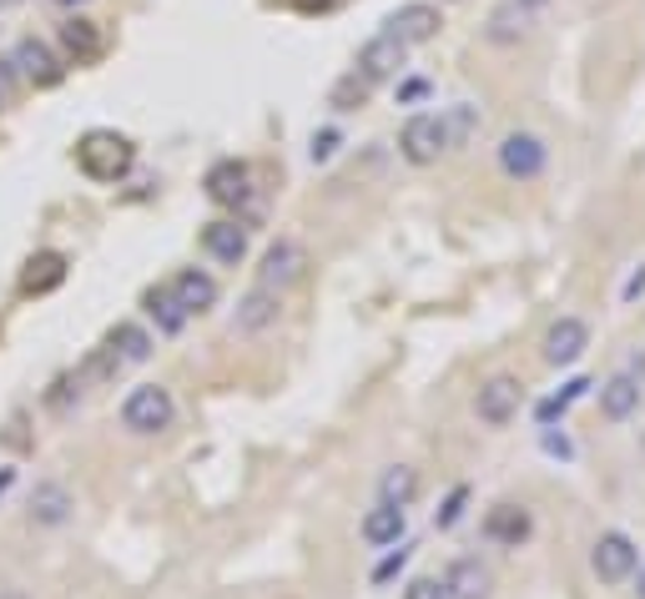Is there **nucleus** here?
Returning <instances> with one entry per match:
<instances>
[{
  "label": "nucleus",
  "mask_w": 645,
  "mask_h": 599,
  "mask_svg": "<svg viewBox=\"0 0 645 599\" xmlns=\"http://www.w3.org/2000/svg\"><path fill=\"white\" fill-rule=\"evenodd\" d=\"M137 162V146L121 131H87L77 142V166L91 182H121Z\"/></svg>",
  "instance_id": "nucleus-1"
},
{
  "label": "nucleus",
  "mask_w": 645,
  "mask_h": 599,
  "mask_svg": "<svg viewBox=\"0 0 645 599\" xmlns=\"http://www.w3.org/2000/svg\"><path fill=\"white\" fill-rule=\"evenodd\" d=\"M172 418H177V404H172V393H167L162 383H142V388H132L127 393V404H121V424L132 428V434H142V438L172 428Z\"/></svg>",
  "instance_id": "nucleus-2"
},
{
  "label": "nucleus",
  "mask_w": 645,
  "mask_h": 599,
  "mask_svg": "<svg viewBox=\"0 0 645 599\" xmlns=\"http://www.w3.org/2000/svg\"><path fill=\"white\" fill-rule=\"evenodd\" d=\"M399 152H404L414 166H434L439 156L449 152L444 116H434V111H419V116H409L404 121V136H399Z\"/></svg>",
  "instance_id": "nucleus-3"
},
{
  "label": "nucleus",
  "mask_w": 645,
  "mask_h": 599,
  "mask_svg": "<svg viewBox=\"0 0 645 599\" xmlns=\"http://www.w3.org/2000/svg\"><path fill=\"white\" fill-rule=\"evenodd\" d=\"M635 565H641V549H635L631 535H621V529H611V535L595 539L591 549V569L601 585H621V579L635 575Z\"/></svg>",
  "instance_id": "nucleus-4"
},
{
  "label": "nucleus",
  "mask_w": 645,
  "mask_h": 599,
  "mask_svg": "<svg viewBox=\"0 0 645 599\" xmlns=\"http://www.w3.org/2000/svg\"><path fill=\"white\" fill-rule=\"evenodd\" d=\"M520 404H525V388H520V378H510V373H494V378L480 383V393H474V414L490 428L510 424V418L520 414Z\"/></svg>",
  "instance_id": "nucleus-5"
},
{
  "label": "nucleus",
  "mask_w": 645,
  "mask_h": 599,
  "mask_svg": "<svg viewBox=\"0 0 645 599\" xmlns=\"http://www.w3.org/2000/svg\"><path fill=\"white\" fill-rule=\"evenodd\" d=\"M303 273H308V247H303L298 237H278L273 247L263 252V267H258V287H273V293H283V287H293Z\"/></svg>",
  "instance_id": "nucleus-6"
},
{
  "label": "nucleus",
  "mask_w": 645,
  "mask_h": 599,
  "mask_svg": "<svg viewBox=\"0 0 645 599\" xmlns=\"http://www.w3.org/2000/svg\"><path fill=\"white\" fill-rule=\"evenodd\" d=\"M550 152L540 136H530V131H514V136H504L500 142V166L504 176H514V182H535L540 172H545Z\"/></svg>",
  "instance_id": "nucleus-7"
},
{
  "label": "nucleus",
  "mask_w": 645,
  "mask_h": 599,
  "mask_svg": "<svg viewBox=\"0 0 645 599\" xmlns=\"http://www.w3.org/2000/svg\"><path fill=\"white\" fill-rule=\"evenodd\" d=\"M404 61H409V45L399 41V35L389 31V26H383V31L359 51V77L373 87V81H389V77H394V71H399Z\"/></svg>",
  "instance_id": "nucleus-8"
},
{
  "label": "nucleus",
  "mask_w": 645,
  "mask_h": 599,
  "mask_svg": "<svg viewBox=\"0 0 645 599\" xmlns=\"http://www.w3.org/2000/svg\"><path fill=\"white\" fill-rule=\"evenodd\" d=\"M283 317V293H273V287H252L248 297L238 303V313H232V333H242V338H258V333H268V327Z\"/></svg>",
  "instance_id": "nucleus-9"
},
{
  "label": "nucleus",
  "mask_w": 645,
  "mask_h": 599,
  "mask_svg": "<svg viewBox=\"0 0 645 599\" xmlns=\"http://www.w3.org/2000/svg\"><path fill=\"white\" fill-rule=\"evenodd\" d=\"M11 65H16V71H21L26 81H31V87H41V91H46V87H56V81L67 77V65H61V55H56L46 41H36V35H26V41L16 45Z\"/></svg>",
  "instance_id": "nucleus-10"
},
{
  "label": "nucleus",
  "mask_w": 645,
  "mask_h": 599,
  "mask_svg": "<svg viewBox=\"0 0 645 599\" xmlns=\"http://www.w3.org/2000/svg\"><path fill=\"white\" fill-rule=\"evenodd\" d=\"M31 524L36 529H61V524H71V514H77V499H71L67 484H56V479H41L31 489Z\"/></svg>",
  "instance_id": "nucleus-11"
},
{
  "label": "nucleus",
  "mask_w": 645,
  "mask_h": 599,
  "mask_svg": "<svg viewBox=\"0 0 645 599\" xmlns=\"http://www.w3.org/2000/svg\"><path fill=\"white\" fill-rule=\"evenodd\" d=\"M585 348H591V327L580 323V317H560V323L545 333V363L550 368H570V363H580Z\"/></svg>",
  "instance_id": "nucleus-12"
},
{
  "label": "nucleus",
  "mask_w": 645,
  "mask_h": 599,
  "mask_svg": "<svg viewBox=\"0 0 645 599\" xmlns=\"http://www.w3.org/2000/svg\"><path fill=\"white\" fill-rule=\"evenodd\" d=\"M208 196L218 202V207H242L252 196V172L248 162H218L208 172Z\"/></svg>",
  "instance_id": "nucleus-13"
},
{
  "label": "nucleus",
  "mask_w": 645,
  "mask_h": 599,
  "mask_svg": "<svg viewBox=\"0 0 645 599\" xmlns=\"http://www.w3.org/2000/svg\"><path fill=\"white\" fill-rule=\"evenodd\" d=\"M167 287H172V297L187 307V317H202L212 303H218V283H212L202 267H182V273H177Z\"/></svg>",
  "instance_id": "nucleus-14"
},
{
  "label": "nucleus",
  "mask_w": 645,
  "mask_h": 599,
  "mask_svg": "<svg viewBox=\"0 0 645 599\" xmlns=\"http://www.w3.org/2000/svg\"><path fill=\"white\" fill-rule=\"evenodd\" d=\"M202 247H208L212 262L238 267V262L248 257V227H238V222H208V227H202Z\"/></svg>",
  "instance_id": "nucleus-15"
},
{
  "label": "nucleus",
  "mask_w": 645,
  "mask_h": 599,
  "mask_svg": "<svg viewBox=\"0 0 645 599\" xmlns=\"http://www.w3.org/2000/svg\"><path fill=\"white\" fill-rule=\"evenodd\" d=\"M389 31H394L404 45L434 41V35H439V11H434V6H424V0H414V6H399V11L389 16Z\"/></svg>",
  "instance_id": "nucleus-16"
},
{
  "label": "nucleus",
  "mask_w": 645,
  "mask_h": 599,
  "mask_svg": "<svg viewBox=\"0 0 645 599\" xmlns=\"http://www.w3.org/2000/svg\"><path fill=\"white\" fill-rule=\"evenodd\" d=\"M641 388H645V383L635 378V373H615V378H605L601 383V414L615 418V424L631 418L635 408H641Z\"/></svg>",
  "instance_id": "nucleus-17"
},
{
  "label": "nucleus",
  "mask_w": 645,
  "mask_h": 599,
  "mask_svg": "<svg viewBox=\"0 0 645 599\" xmlns=\"http://www.w3.org/2000/svg\"><path fill=\"white\" fill-rule=\"evenodd\" d=\"M404 529H409V514L394 509V504H379V509L363 514V539H369L373 549L399 545V539H404Z\"/></svg>",
  "instance_id": "nucleus-18"
},
{
  "label": "nucleus",
  "mask_w": 645,
  "mask_h": 599,
  "mask_svg": "<svg viewBox=\"0 0 645 599\" xmlns=\"http://www.w3.org/2000/svg\"><path fill=\"white\" fill-rule=\"evenodd\" d=\"M107 348L117 353L121 368H132V363L152 358V333H147L142 323H117V327H111V338H107Z\"/></svg>",
  "instance_id": "nucleus-19"
},
{
  "label": "nucleus",
  "mask_w": 645,
  "mask_h": 599,
  "mask_svg": "<svg viewBox=\"0 0 645 599\" xmlns=\"http://www.w3.org/2000/svg\"><path fill=\"white\" fill-rule=\"evenodd\" d=\"M484 535L494 539V545H510V549H520L530 539V514L525 509H514V504H500V509L484 519Z\"/></svg>",
  "instance_id": "nucleus-20"
},
{
  "label": "nucleus",
  "mask_w": 645,
  "mask_h": 599,
  "mask_svg": "<svg viewBox=\"0 0 645 599\" xmlns=\"http://www.w3.org/2000/svg\"><path fill=\"white\" fill-rule=\"evenodd\" d=\"M61 45H67L71 61H97L101 55V31L97 21H87V16H71V21H61Z\"/></svg>",
  "instance_id": "nucleus-21"
},
{
  "label": "nucleus",
  "mask_w": 645,
  "mask_h": 599,
  "mask_svg": "<svg viewBox=\"0 0 645 599\" xmlns=\"http://www.w3.org/2000/svg\"><path fill=\"white\" fill-rule=\"evenodd\" d=\"M67 283V257L61 252H41V257L26 262V273H21V287L26 293H51V287Z\"/></svg>",
  "instance_id": "nucleus-22"
},
{
  "label": "nucleus",
  "mask_w": 645,
  "mask_h": 599,
  "mask_svg": "<svg viewBox=\"0 0 645 599\" xmlns=\"http://www.w3.org/2000/svg\"><path fill=\"white\" fill-rule=\"evenodd\" d=\"M449 595L454 599H484L490 595V569L480 565V559H460V565L449 569Z\"/></svg>",
  "instance_id": "nucleus-23"
},
{
  "label": "nucleus",
  "mask_w": 645,
  "mask_h": 599,
  "mask_svg": "<svg viewBox=\"0 0 645 599\" xmlns=\"http://www.w3.org/2000/svg\"><path fill=\"white\" fill-rule=\"evenodd\" d=\"M147 317H152L157 333H167V338L187 327V307L172 297V287H152V293H147Z\"/></svg>",
  "instance_id": "nucleus-24"
},
{
  "label": "nucleus",
  "mask_w": 645,
  "mask_h": 599,
  "mask_svg": "<svg viewBox=\"0 0 645 599\" xmlns=\"http://www.w3.org/2000/svg\"><path fill=\"white\" fill-rule=\"evenodd\" d=\"M419 494V474L409 464H394V469L379 479V504H394V509H409Z\"/></svg>",
  "instance_id": "nucleus-25"
},
{
  "label": "nucleus",
  "mask_w": 645,
  "mask_h": 599,
  "mask_svg": "<svg viewBox=\"0 0 645 599\" xmlns=\"http://www.w3.org/2000/svg\"><path fill=\"white\" fill-rule=\"evenodd\" d=\"M444 131H449V146H464L480 131V111L474 106H454V111H444Z\"/></svg>",
  "instance_id": "nucleus-26"
},
{
  "label": "nucleus",
  "mask_w": 645,
  "mask_h": 599,
  "mask_svg": "<svg viewBox=\"0 0 645 599\" xmlns=\"http://www.w3.org/2000/svg\"><path fill=\"white\" fill-rule=\"evenodd\" d=\"M363 97H369V81H363L359 71H353V77L343 81L339 91H333V106H339V111H353V106H363Z\"/></svg>",
  "instance_id": "nucleus-27"
},
{
  "label": "nucleus",
  "mask_w": 645,
  "mask_h": 599,
  "mask_svg": "<svg viewBox=\"0 0 645 599\" xmlns=\"http://www.w3.org/2000/svg\"><path fill=\"white\" fill-rule=\"evenodd\" d=\"M464 504H470V489H454V494H449V499H444V509L434 514V524H439V529H454V524L464 519Z\"/></svg>",
  "instance_id": "nucleus-28"
},
{
  "label": "nucleus",
  "mask_w": 645,
  "mask_h": 599,
  "mask_svg": "<svg viewBox=\"0 0 645 599\" xmlns=\"http://www.w3.org/2000/svg\"><path fill=\"white\" fill-rule=\"evenodd\" d=\"M404 599H454V595H449V585H444V579H429V575H419V579H409Z\"/></svg>",
  "instance_id": "nucleus-29"
},
{
  "label": "nucleus",
  "mask_w": 645,
  "mask_h": 599,
  "mask_svg": "<svg viewBox=\"0 0 645 599\" xmlns=\"http://www.w3.org/2000/svg\"><path fill=\"white\" fill-rule=\"evenodd\" d=\"M333 152H339V131H318V136H313V162H329Z\"/></svg>",
  "instance_id": "nucleus-30"
},
{
  "label": "nucleus",
  "mask_w": 645,
  "mask_h": 599,
  "mask_svg": "<svg viewBox=\"0 0 645 599\" xmlns=\"http://www.w3.org/2000/svg\"><path fill=\"white\" fill-rule=\"evenodd\" d=\"M404 559H409V549H399V555H389V559H383L379 569H373V579H379V585H383V579H394L399 569H404Z\"/></svg>",
  "instance_id": "nucleus-31"
},
{
  "label": "nucleus",
  "mask_w": 645,
  "mask_h": 599,
  "mask_svg": "<svg viewBox=\"0 0 645 599\" xmlns=\"http://www.w3.org/2000/svg\"><path fill=\"white\" fill-rule=\"evenodd\" d=\"M565 398H545V404H540V424L545 428H555V418H565Z\"/></svg>",
  "instance_id": "nucleus-32"
},
{
  "label": "nucleus",
  "mask_w": 645,
  "mask_h": 599,
  "mask_svg": "<svg viewBox=\"0 0 645 599\" xmlns=\"http://www.w3.org/2000/svg\"><path fill=\"white\" fill-rule=\"evenodd\" d=\"M545 454H555V458H570L575 448H570V438L565 434H555V428H545Z\"/></svg>",
  "instance_id": "nucleus-33"
},
{
  "label": "nucleus",
  "mask_w": 645,
  "mask_h": 599,
  "mask_svg": "<svg viewBox=\"0 0 645 599\" xmlns=\"http://www.w3.org/2000/svg\"><path fill=\"white\" fill-rule=\"evenodd\" d=\"M645 293V262H641V267H635V273H631V283H625V303H635V297H641Z\"/></svg>",
  "instance_id": "nucleus-34"
},
{
  "label": "nucleus",
  "mask_w": 645,
  "mask_h": 599,
  "mask_svg": "<svg viewBox=\"0 0 645 599\" xmlns=\"http://www.w3.org/2000/svg\"><path fill=\"white\" fill-rule=\"evenodd\" d=\"M424 91H429V87H424V81H409V87H404V91H399V97H404V101H414V97H424Z\"/></svg>",
  "instance_id": "nucleus-35"
},
{
  "label": "nucleus",
  "mask_w": 645,
  "mask_h": 599,
  "mask_svg": "<svg viewBox=\"0 0 645 599\" xmlns=\"http://www.w3.org/2000/svg\"><path fill=\"white\" fill-rule=\"evenodd\" d=\"M631 373H635V378H641V383H645V353H635V363H631Z\"/></svg>",
  "instance_id": "nucleus-36"
},
{
  "label": "nucleus",
  "mask_w": 645,
  "mask_h": 599,
  "mask_svg": "<svg viewBox=\"0 0 645 599\" xmlns=\"http://www.w3.org/2000/svg\"><path fill=\"white\" fill-rule=\"evenodd\" d=\"M303 11H323V6H333V0H298Z\"/></svg>",
  "instance_id": "nucleus-37"
},
{
  "label": "nucleus",
  "mask_w": 645,
  "mask_h": 599,
  "mask_svg": "<svg viewBox=\"0 0 645 599\" xmlns=\"http://www.w3.org/2000/svg\"><path fill=\"white\" fill-rule=\"evenodd\" d=\"M514 6H520V11H540V6H545V0H514Z\"/></svg>",
  "instance_id": "nucleus-38"
},
{
  "label": "nucleus",
  "mask_w": 645,
  "mask_h": 599,
  "mask_svg": "<svg viewBox=\"0 0 645 599\" xmlns=\"http://www.w3.org/2000/svg\"><path fill=\"white\" fill-rule=\"evenodd\" d=\"M11 479H16V474H11V469H0V494L11 489Z\"/></svg>",
  "instance_id": "nucleus-39"
},
{
  "label": "nucleus",
  "mask_w": 645,
  "mask_h": 599,
  "mask_svg": "<svg viewBox=\"0 0 645 599\" xmlns=\"http://www.w3.org/2000/svg\"><path fill=\"white\" fill-rule=\"evenodd\" d=\"M635 599H645V569L635 575Z\"/></svg>",
  "instance_id": "nucleus-40"
},
{
  "label": "nucleus",
  "mask_w": 645,
  "mask_h": 599,
  "mask_svg": "<svg viewBox=\"0 0 645 599\" xmlns=\"http://www.w3.org/2000/svg\"><path fill=\"white\" fill-rule=\"evenodd\" d=\"M0 599H31V595H26V589H6V595H0Z\"/></svg>",
  "instance_id": "nucleus-41"
},
{
  "label": "nucleus",
  "mask_w": 645,
  "mask_h": 599,
  "mask_svg": "<svg viewBox=\"0 0 645 599\" xmlns=\"http://www.w3.org/2000/svg\"><path fill=\"white\" fill-rule=\"evenodd\" d=\"M56 6H67V11H71V6H87V0H56Z\"/></svg>",
  "instance_id": "nucleus-42"
}]
</instances>
